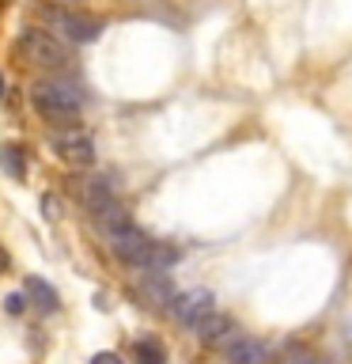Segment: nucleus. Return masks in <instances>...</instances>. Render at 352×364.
<instances>
[{
	"label": "nucleus",
	"mask_w": 352,
	"mask_h": 364,
	"mask_svg": "<svg viewBox=\"0 0 352 364\" xmlns=\"http://www.w3.org/2000/svg\"><path fill=\"white\" fill-rule=\"evenodd\" d=\"M284 364H329V360L314 357V353H311V349H303V346H295L288 357H284Z\"/></svg>",
	"instance_id": "obj_14"
},
{
	"label": "nucleus",
	"mask_w": 352,
	"mask_h": 364,
	"mask_svg": "<svg viewBox=\"0 0 352 364\" xmlns=\"http://www.w3.org/2000/svg\"><path fill=\"white\" fill-rule=\"evenodd\" d=\"M23 292H27L31 300L42 307V311H57V307H61V296H57L42 277H23Z\"/></svg>",
	"instance_id": "obj_11"
},
{
	"label": "nucleus",
	"mask_w": 352,
	"mask_h": 364,
	"mask_svg": "<svg viewBox=\"0 0 352 364\" xmlns=\"http://www.w3.org/2000/svg\"><path fill=\"white\" fill-rule=\"evenodd\" d=\"M31 102L42 118L50 122H72L79 107H84V95L68 84V80H42V84L31 87Z\"/></svg>",
	"instance_id": "obj_1"
},
{
	"label": "nucleus",
	"mask_w": 352,
	"mask_h": 364,
	"mask_svg": "<svg viewBox=\"0 0 352 364\" xmlns=\"http://www.w3.org/2000/svg\"><path fill=\"white\" fill-rule=\"evenodd\" d=\"M227 360H231V364H265L269 360V349L261 346L258 338L238 334V338L227 341Z\"/></svg>",
	"instance_id": "obj_8"
},
{
	"label": "nucleus",
	"mask_w": 352,
	"mask_h": 364,
	"mask_svg": "<svg viewBox=\"0 0 352 364\" xmlns=\"http://www.w3.org/2000/svg\"><path fill=\"white\" fill-rule=\"evenodd\" d=\"M91 364H125L118 353H95V357H91Z\"/></svg>",
	"instance_id": "obj_16"
},
{
	"label": "nucleus",
	"mask_w": 352,
	"mask_h": 364,
	"mask_svg": "<svg viewBox=\"0 0 352 364\" xmlns=\"http://www.w3.org/2000/svg\"><path fill=\"white\" fill-rule=\"evenodd\" d=\"M57 156L65 159V164H76V167H91L95 164V141L84 133H65V136H57Z\"/></svg>",
	"instance_id": "obj_6"
},
{
	"label": "nucleus",
	"mask_w": 352,
	"mask_h": 364,
	"mask_svg": "<svg viewBox=\"0 0 352 364\" xmlns=\"http://www.w3.org/2000/svg\"><path fill=\"white\" fill-rule=\"evenodd\" d=\"M8 266H11V258H8V250L0 247V273H8Z\"/></svg>",
	"instance_id": "obj_18"
},
{
	"label": "nucleus",
	"mask_w": 352,
	"mask_h": 364,
	"mask_svg": "<svg viewBox=\"0 0 352 364\" xmlns=\"http://www.w3.org/2000/svg\"><path fill=\"white\" fill-rule=\"evenodd\" d=\"M212 307H216V296L209 289H186V292L170 296V311H175V318L186 326H193L204 311H212Z\"/></svg>",
	"instance_id": "obj_5"
},
{
	"label": "nucleus",
	"mask_w": 352,
	"mask_h": 364,
	"mask_svg": "<svg viewBox=\"0 0 352 364\" xmlns=\"http://www.w3.org/2000/svg\"><path fill=\"white\" fill-rule=\"evenodd\" d=\"M19 50H23V57H27L31 65H38V68H53V73L68 68V46L57 38L53 31L23 27L19 31Z\"/></svg>",
	"instance_id": "obj_2"
},
{
	"label": "nucleus",
	"mask_w": 352,
	"mask_h": 364,
	"mask_svg": "<svg viewBox=\"0 0 352 364\" xmlns=\"http://www.w3.org/2000/svg\"><path fill=\"white\" fill-rule=\"evenodd\" d=\"M106 239H110V250L118 255L125 266H141V258H144V250H148V243H152V235L148 232H141L133 220L129 224H121V228H114V232H106Z\"/></svg>",
	"instance_id": "obj_4"
},
{
	"label": "nucleus",
	"mask_w": 352,
	"mask_h": 364,
	"mask_svg": "<svg viewBox=\"0 0 352 364\" xmlns=\"http://www.w3.org/2000/svg\"><path fill=\"white\" fill-rule=\"evenodd\" d=\"M0 95H4V76H0Z\"/></svg>",
	"instance_id": "obj_19"
},
{
	"label": "nucleus",
	"mask_w": 352,
	"mask_h": 364,
	"mask_svg": "<svg viewBox=\"0 0 352 364\" xmlns=\"http://www.w3.org/2000/svg\"><path fill=\"white\" fill-rule=\"evenodd\" d=\"M178 258H182V250H178V247H170V243H159V239H152L136 269H144V273H159V269H170Z\"/></svg>",
	"instance_id": "obj_9"
},
{
	"label": "nucleus",
	"mask_w": 352,
	"mask_h": 364,
	"mask_svg": "<svg viewBox=\"0 0 352 364\" xmlns=\"http://www.w3.org/2000/svg\"><path fill=\"white\" fill-rule=\"evenodd\" d=\"M79 198H84V205H87L91 216H95L99 209H106L110 201H118V198H114V182H110V178H84Z\"/></svg>",
	"instance_id": "obj_10"
},
{
	"label": "nucleus",
	"mask_w": 352,
	"mask_h": 364,
	"mask_svg": "<svg viewBox=\"0 0 352 364\" xmlns=\"http://www.w3.org/2000/svg\"><path fill=\"white\" fill-rule=\"evenodd\" d=\"M42 213L45 216H57V198H42Z\"/></svg>",
	"instance_id": "obj_17"
},
{
	"label": "nucleus",
	"mask_w": 352,
	"mask_h": 364,
	"mask_svg": "<svg viewBox=\"0 0 352 364\" xmlns=\"http://www.w3.org/2000/svg\"><path fill=\"white\" fill-rule=\"evenodd\" d=\"M189 330H193V338H197L201 346H216V341H224L227 334H235V323L224 311H216V307H212V311H204Z\"/></svg>",
	"instance_id": "obj_7"
},
{
	"label": "nucleus",
	"mask_w": 352,
	"mask_h": 364,
	"mask_svg": "<svg viewBox=\"0 0 352 364\" xmlns=\"http://www.w3.org/2000/svg\"><path fill=\"white\" fill-rule=\"evenodd\" d=\"M133 357H136V364H167V353H163V346L159 341H152V338H141L133 346Z\"/></svg>",
	"instance_id": "obj_13"
},
{
	"label": "nucleus",
	"mask_w": 352,
	"mask_h": 364,
	"mask_svg": "<svg viewBox=\"0 0 352 364\" xmlns=\"http://www.w3.org/2000/svg\"><path fill=\"white\" fill-rule=\"evenodd\" d=\"M4 307H8V315H23L27 311V292H8Z\"/></svg>",
	"instance_id": "obj_15"
},
{
	"label": "nucleus",
	"mask_w": 352,
	"mask_h": 364,
	"mask_svg": "<svg viewBox=\"0 0 352 364\" xmlns=\"http://www.w3.org/2000/svg\"><path fill=\"white\" fill-rule=\"evenodd\" d=\"M42 16H45L53 34H61V38H68V42H79V46L99 42V34H102L99 16H84V11H68V8H57V4L42 8Z\"/></svg>",
	"instance_id": "obj_3"
},
{
	"label": "nucleus",
	"mask_w": 352,
	"mask_h": 364,
	"mask_svg": "<svg viewBox=\"0 0 352 364\" xmlns=\"http://www.w3.org/2000/svg\"><path fill=\"white\" fill-rule=\"evenodd\" d=\"M0 167H4V175L23 178L27 175V152L16 148V144H0Z\"/></svg>",
	"instance_id": "obj_12"
}]
</instances>
